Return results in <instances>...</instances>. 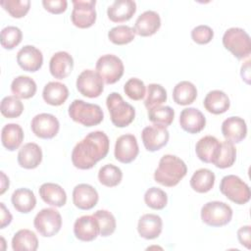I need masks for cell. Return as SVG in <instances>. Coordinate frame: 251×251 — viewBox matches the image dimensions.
<instances>
[{
    "instance_id": "9c48e42d",
    "label": "cell",
    "mask_w": 251,
    "mask_h": 251,
    "mask_svg": "<svg viewBox=\"0 0 251 251\" xmlns=\"http://www.w3.org/2000/svg\"><path fill=\"white\" fill-rule=\"evenodd\" d=\"M95 69L105 83L113 84L121 79L125 67L123 61L118 56L106 54L97 60Z\"/></svg>"
},
{
    "instance_id": "d6986e66",
    "label": "cell",
    "mask_w": 251,
    "mask_h": 251,
    "mask_svg": "<svg viewBox=\"0 0 251 251\" xmlns=\"http://www.w3.org/2000/svg\"><path fill=\"white\" fill-rule=\"evenodd\" d=\"M180 127L188 133H198L206 126V118L203 113L196 108H185L179 115Z\"/></svg>"
},
{
    "instance_id": "b9f144b4",
    "label": "cell",
    "mask_w": 251,
    "mask_h": 251,
    "mask_svg": "<svg viewBox=\"0 0 251 251\" xmlns=\"http://www.w3.org/2000/svg\"><path fill=\"white\" fill-rule=\"evenodd\" d=\"M93 216L99 223L100 235L107 237L114 233L116 229V219L114 215L107 210H97Z\"/></svg>"
},
{
    "instance_id": "52a82bcc",
    "label": "cell",
    "mask_w": 251,
    "mask_h": 251,
    "mask_svg": "<svg viewBox=\"0 0 251 251\" xmlns=\"http://www.w3.org/2000/svg\"><path fill=\"white\" fill-rule=\"evenodd\" d=\"M220 190L226 198L238 205L246 204L251 197L248 184L234 175H228L222 178Z\"/></svg>"
},
{
    "instance_id": "816d5d0a",
    "label": "cell",
    "mask_w": 251,
    "mask_h": 251,
    "mask_svg": "<svg viewBox=\"0 0 251 251\" xmlns=\"http://www.w3.org/2000/svg\"><path fill=\"white\" fill-rule=\"evenodd\" d=\"M7 188H9V178L7 177V176L1 172V190H0V194H3Z\"/></svg>"
},
{
    "instance_id": "7c38bea8",
    "label": "cell",
    "mask_w": 251,
    "mask_h": 251,
    "mask_svg": "<svg viewBox=\"0 0 251 251\" xmlns=\"http://www.w3.org/2000/svg\"><path fill=\"white\" fill-rule=\"evenodd\" d=\"M30 126L32 132L37 137L51 139L57 135L60 128V124L54 115L41 113L32 119Z\"/></svg>"
},
{
    "instance_id": "6da1fadb",
    "label": "cell",
    "mask_w": 251,
    "mask_h": 251,
    "mask_svg": "<svg viewBox=\"0 0 251 251\" xmlns=\"http://www.w3.org/2000/svg\"><path fill=\"white\" fill-rule=\"evenodd\" d=\"M109 147L110 141L105 132L101 130L89 132L74 147L73 165L79 170H89L107 156Z\"/></svg>"
},
{
    "instance_id": "cb8c5ba5",
    "label": "cell",
    "mask_w": 251,
    "mask_h": 251,
    "mask_svg": "<svg viewBox=\"0 0 251 251\" xmlns=\"http://www.w3.org/2000/svg\"><path fill=\"white\" fill-rule=\"evenodd\" d=\"M136 12V3L133 0H116L107 10L108 18L114 23H123L130 20Z\"/></svg>"
},
{
    "instance_id": "8992f818",
    "label": "cell",
    "mask_w": 251,
    "mask_h": 251,
    "mask_svg": "<svg viewBox=\"0 0 251 251\" xmlns=\"http://www.w3.org/2000/svg\"><path fill=\"white\" fill-rule=\"evenodd\" d=\"M232 219V209L222 201H211L201 208V220L210 226L218 227L227 225Z\"/></svg>"
},
{
    "instance_id": "4316f807",
    "label": "cell",
    "mask_w": 251,
    "mask_h": 251,
    "mask_svg": "<svg viewBox=\"0 0 251 251\" xmlns=\"http://www.w3.org/2000/svg\"><path fill=\"white\" fill-rule=\"evenodd\" d=\"M42 97L44 101L52 106H60L66 102L69 97L68 87L59 81H50L45 84Z\"/></svg>"
},
{
    "instance_id": "f6af8a7d",
    "label": "cell",
    "mask_w": 251,
    "mask_h": 251,
    "mask_svg": "<svg viewBox=\"0 0 251 251\" xmlns=\"http://www.w3.org/2000/svg\"><path fill=\"white\" fill-rule=\"evenodd\" d=\"M124 91L130 99L138 101L144 97L146 88L144 82L141 79L137 77H131L125 83Z\"/></svg>"
},
{
    "instance_id": "5bb4252c",
    "label": "cell",
    "mask_w": 251,
    "mask_h": 251,
    "mask_svg": "<svg viewBox=\"0 0 251 251\" xmlns=\"http://www.w3.org/2000/svg\"><path fill=\"white\" fill-rule=\"evenodd\" d=\"M139 148L136 137L133 134L127 133L121 135L116 140L115 144V158L123 164L131 163L137 157Z\"/></svg>"
},
{
    "instance_id": "c3c4849f",
    "label": "cell",
    "mask_w": 251,
    "mask_h": 251,
    "mask_svg": "<svg viewBox=\"0 0 251 251\" xmlns=\"http://www.w3.org/2000/svg\"><path fill=\"white\" fill-rule=\"evenodd\" d=\"M237 238L241 245L249 249L250 248V226H241L237 230Z\"/></svg>"
},
{
    "instance_id": "bcb514c9",
    "label": "cell",
    "mask_w": 251,
    "mask_h": 251,
    "mask_svg": "<svg viewBox=\"0 0 251 251\" xmlns=\"http://www.w3.org/2000/svg\"><path fill=\"white\" fill-rule=\"evenodd\" d=\"M213 29L206 25H197L191 30V38L197 44H207L213 39Z\"/></svg>"
},
{
    "instance_id": "e0dca14e",
    "label": "cell",
    "mask_w": 251,
    "mask_h": 251,
    "mask_svg": "<svg viewBox=\"0 0 251 251\" xmlns=\"http://www.w3.org/2000/svg\"><path fill=\"white\" fill-rule=\"evenodd\" d=\"M97 190L90 184L79 183L73 190V202L80 210H90L98 202Z\"/></svg>"
},
{
    "instance_id": "d6a6232c",
    "label": "cell",
    "mask_w": 251,
    "mask_h": 251,
    "mask_svg": "<svg viewBox=\"0 0 251 251\" xmlns=\"http://www.w3.org/2000/svg\"><path fill=\"white\" fill-rule=\"evenodd\" d=\"M197 97L196 86L187 80L176 84L173 90V99L177 105L186 106L194 102Z\"/></svg>"
},
{
    "instance_id": "3957f363",
    "label": "cell",
    "mask_w": 251,
    "mask_h": 251,
    "mask_svg": "<svg viewBox=\"0 0 251 251\" xmlns=\"http://www.w3.org/2000/svg\"><path fill=\"white\" fill-rule=\"evenodd\" d=\"M69 116L73 121L84 126H97L104 119L103 111L99 105L86 103L80 99H75L71 103Z\"/></svg>"
},
{
    "instance_id": "74e56055",
    "label": "cell",
    "mask_w": 251,
    "mask_h": 251,
    "mask_svg": "<svg viewBox=\"0 0 251 251\" xmlns=\"http://www.w3.org/2000/svg\"><path fill=\"white\" fill-rule=\"evenodd\" d=\"M167 101V91L166 89L158 83H150L147 86V95L144 100V105L147 110L154 107L162 106L163 103Z\"/></svg>"
},
{
    "instance_id": "7402d4cb",
    "label": "cell",
    "mask_w": 251,
    "mask_h": 251,
    "mask_svg": "<svg viewBox=\"0 0 251 251\" xmlns=\"http://www.w3.org/2000/svg\"><path fill=\"white\" fill-rule=\"evenodd\" d=\"M163 228V221L160 216L155 214H145L140 217L137 224L139 235L145 239L157 238Z\"/></svg>"
},
{
    "instance_id": "7a4b0ae2",
    "label": "cell",
    "mask_w": 251,
    "mask_h": 251,
    "mask_svg": "<svg viewBox=\"0 0 251 251\" xmlns=\"http://www.w3.org/2000/svg\"><path fill=\"white\" fill-rule=\"evenodd\" d=\"M186 173L187 167L180 158L167 154L160 159L159 166L154 173V179L164 186L173 187L185 176Z\"/></svg>"
},
{
    "instance_id": "f907efd6",
    "label": "cell",
    "mask_w": 251,
    "mask_h": 251,
    "mask_svg": "<svg viewBox=\"0 0 251 251\" xmlns=\"http://www.w3.org/2000/svg\"><path fill=\"white\" fill-rule=\"evenodd\" d=\"M241 76L242 79L246 81V83H249V78H250V61H247L245 65H242L241 67Z\"/></svg>"
},
{
    "instance_id": "4fadbf2b",
    "label": "cell",
    "mask_w": 251,
    "mask_h": 251,
    "mask_svg": "<svg viewBox=\"0 0 251 251\" xmlns=\"http://www.w3.org/2000/svg\"><path fill=\"white\" fill-rule=\"evenodd\" d=\"M141 138L145 149L150 152H154L160 150L168 143L170 133L167 127L153 125L143 128L141 132Z\"/></svg>"
},
{
    "instance_id": "1f68e13d",
    "label": "cell",
    "mask_w": 251,
    "mask_h": 251,
    "mask_svg": "<svg viewBox=\"0 0 251 251\" xmlns=\"http://www.w3.org/2000/svg\"><path fill=\"white\" fill-rule=\"evenodd\" d=\"M215 174L209 169H199L194 172L190 178L191 188L198 193L210 191L215 184Z\"/></svg>"
},
{
    "instance_id": "8d00e7d4",
    "label": "cell",
    "mask_w": 251,
    "mask_h": 251,
    "mask_svg": "<svg viewBox=\"0 0 251 251\" xmlns=\"http://www.w3.org/2000/svg\"><path fill=\"white\" fill-rule=\"evenodd\" d=\"M148 119L154 125L169 126L175 118V111L170 106H158L148 110Z\"/></svg>"
},
{
    "instance_id": "60d3db41",
    "label": "cell",
    "mask_w": 251,
    "mask_h": 251,
    "mask_svg": "<svg viewBox=\"0 0 251 251\" xmlns=\"http://www.w3.org/2000/svg\"><path fill=\"white\" fill-rule=\"evenodd\" d=\"M1 114L8 119H15L22 115L24 105L20 98L16 96H6L1 101Z\"/></svg>"
},
{
    "instance_id": "83f0119b",
    "label": "cell",
    "mask_w": 251,
    "mask_h": 251,
    "mask_svg": "<svg viewBox=\"0 0 251 251\" xmlns=\"http://www.w3.org/2000/svg\"><path fill=\"white\" fill-rule=\"evenodd\" d=\"M203 105L205 109L214 115L226 112L230 106L228 96L222 90H212L206 95Z\"/></svg>"
},
{
    "instance_id": "2e32d148",
    "label": "cell",
    "mask_w": 251,
    "mask_h": 251,
    "mask_svg": "<svg viewBox=\"0 0 251 251\" xmlns=\"http://www.w3.org/2000/svg\"><path fill=\"white\" fill-rule=\"evenodd\" d=\"M18 65L26 72H36L43 64L42 52L32 45H25L17 54Z\"/></svg>"
},
{
    "instance_id": "7dc6e473",
    "label": "cell",
    "mask_w": 251,
    "mask_h": 251,
    "mask_svg": "<svg viewBox=\"0 0 251 251\" xmlns=\"http://www.w3.org/2000/svg\"><path fill=\"white\" fill-rule=\"evenodd\" d=\"M42 5L49 13L58 15L67 10L68 2L66 0H43Z\"/></svg>"
},
{
    "instance_id": "277c9868",
    "label": "cell",
    "mask_w": 251,
    "mask_h": 251,
    "mask_svg": "<svg viewBox=\"0 0 251 251\" xmlns=\"http://www.w3.org/2000/svg\"><path fill=\"white\" fill-rule=\"evenodd\" d=\"M106 105L110 113L111 122L117 127H125L130 125L135 117L134 108L126 102L118 92H112L107 96Z\"/></svg>"
},
{
    "instance_id": "9a60e30c",
    "label": "cell",
    "mask_w": 251,
    "mask_h": 251,
    "mask_svg": "<svg viewBox=\"0 0 251 251\" xmlns=\"http://www.w3.org/2000/svg\"><path fill=\"white\" fill-rule=\"evenodd\" d=\"M74 233L80 241H93L100 234L99 223L93 215L81 216L74 224Z\"/></svg>"
},
{
    "instance_id": "ffe728a7",
    "label": "cell",
    "mask_w": 251,
    "mask_h": 251,
    "mask_svg": "<svg viewBox=\"0 0 251 251\" xmlns=\"http://www.w3.org/2000/svg\"><path fill=\"white\" fill-rule=\"evenodd\" d=\"M161 26V18L155 11H145L135 21L133 30L139 36H151Z\"/></svg>"
},
{
    "instance_id": "8fae6325",
    "label": "cell",
    "mask_w": 251,
    "mask_h": 251,
    "mask_svg": "<svg viewBox=\"0 0 251 251\" xmlns=\"http://www.w3.org/2000/svg\"><path fill=\"white\" fill-rule=\"evenodd\" d=\"M76 89L85 97L96 98L104 90V81L97 72L84 70L76 78Z\"/></svg>"
},
{
    "instance_id": "484cf974",
    "label": "cell",
    "mask_w": 251,
    "mask_h": 251,
    "mask_svg": "<svg viewBox=\"0 0 251 251\" xmlns=\"http://www.w3.org/2000/svg\"><path fill=\"white\" fill-rule=\"evenodd\" d=\"M39 195L41 199L55 207H63L67 202V194L63 187L57 183L46 182L39 187Z\"/></svg>"
},
{
    "instance_id": "836d02e7",
    "label": "cell",
    "mask_w": 251,
    "mask_h": 251,
    "mask_svg": "<svg viewBox=\"0 0 251 251\" xmlns=\"http://www.w3.org/2000/svg\"><path fill=\"white\" fill-rule=\"evenodd\" d=\"M35 81L26 75H19L11 83V91L14 96L20 99H28L36 93Z\"/></svg>"
},
{
    "instance_id": "ee69618b",
    "label": "cell",
    "mask_w": 251,
    "mask_h": 251,
    "mask_svg": "<svg viewBox=\"0 0 251 251\" xmlns=\"http://www.w3.org/2000/svg\"><path fill=\"white\" fill-rule=\"evenodd\" d=\"M23 38L22 30L14 25H8L1 30V45L5 49H14Z\"/></svg>"
},
{
    "instance_id": "4dcf8cb0",
    "label": "cell",
    "mask_w": 251,
    "mask_h": 251,
    "mask_svg": "<svg viewBox=\"0 0 251 251\" xmlns=\"http://www.w3.org/2000/svg\"><path fill=\"white\" fill-rule=\"evenodd\" d=\"M37 247L38 239L32 230L20 229L12 238V248L15 251H35Z\"/></svg>"
},
{
    "instance_id": "d4e9b609",
    "label": "cell",
    "mask_w": 251,
    "mask_h": 251,
    "mask_svg": "<svg viewBox=\"0 0 251 251\" xmlns=\"http://www.w3.org/2000/svg\"><path fill=\"white\" fill-rule=\"evenodd\" d=\"M42 161V150L34 142L25 143L19 150L18 163L24 169H35Z\"/></svg>"
},
{
    "instance_id": "ab89813d",
    "label": "cell",
    "mask_w": 251,
    "mask_h": 251,
    "mask_svg": "<svg viewBox=\"0 0 251 251\" xmlns=\"http://www.w3.org/2000/svg\"><path fill=\"white\" fill-rule=\"evenodd\" d=\"M145 204L154 210H162L167 206L168 196L167 193L159 187H150L144 194Z\"/></svg>"
},
{
    "instance_id": "603a6c76",
    "label": "cell",
    "mask_w": 251,
    "mask_h": 251,
    "mask_svg": "<svg viewBox=\"0 0 251 251\" xmlns=\"http://www.w3.org/2000/svg\"><path fill=\"white\" fill-rule=\"evenodd\" d=\"M221 148V142L212 135H206L198 140L195 152L199 160L204 163H214Z\"/></svg>"
},
{
    "instance_id": "681fc988",
    "label": "cell",
    "mask_w": 251,
    "mask_h": 251,
    "mask_svg": "<svg viewBox=\"0 0 251 251\" xmlns=\"http://www.w3.org/2000/svg\"><path fill=\"white\" fill-rule=\"evenodd\" d=\"M0 207H1V224H0V227L1 228H4L5 226H9L13 220V217H12V214L10 213V211L5 207L4 203L1 202L0 203Z\"/></svg>"
},
{
    "instance_id": "7bdbcfd3",
    "label": "cell",
    "mask_w": 251,
    "mask_h": 251,
    "mask_svg": "<svg viewBox=\"0 0 251 251\" xmlns=\"http://www.w3.org/2000/svg\"><path fill=\"white\" fill-rule=\"evenodd\" d=\"M0 5L13 18L25 17L30 8L29 0H1Z\"/></svg>"
},
{
    "instance_id": "f546056e",
    "label": "cell",
    "mask_w": 251,
    "mask_h": 251,
    "mask_svg": "<svg viewBox=\"0 0 251 251\" xmlns=\"http://www.w3.org/2000/svg\"><path fill=\"white\" fill-rule=\"evenodd\" d=\"M24 140V130L18 124H7L1 130V141L9 151L18 149Z\"/></svg>"
},
{
    "instance_id": "f1b7e54d",
    "label": "cell",
    "mask_w": 251,
    "mask_h": 251,
    "mask_svg": "<svg viewBox=\"0 0 251 251\" xmlns=\"http://www.w3.org/2000/svg\"><path fill=\"white\" fill-rule=\"evenodd\" d=\"M14 208L23 214L29 213L35 208L36 197L34 193L28 188H18L16 189L11 197Z\"/></svg>"
},
{
    "instance_id": "44dd1931",
    "label": "cell",
    "mask_w": 251,
    "mask_h": 251,
    "mask_svg": "<svg viewBox=\"0 0 251 251\" xmlns=\"http://www.w3.org/2000/svg\"><path fill=\"white\" fill-rule=\"evenodd\" d=\"M74 69V59L66 51L55 53L49 62L50 74L58 79H63L69 76Z\"/></svg>"
},
{
    "instance_id": "30bf717a",
    "label": "cell",
    "mask_w": 251,
    "mask_h": 251,
    "mask_svg": "<svg viewBox=\"0 0 251 251\" xmlns=\"http://www.w3.org/2000/svg\"><path fill=\"white\" fill-rule=\"evenodd\" d=\"M95 4V0H74V9L71 14L74 25L79 28L92 26L96 21Z\"/></svg>"
},
{
    "instance_id": "5b68a950",
    "label": "cell",
    "mask_w": 251,
    "mask_h": 251,
    "mask_svg": "<svg viewBox=\"0 0 251 251\" xmlns=\"http://www.w3.org/2000/svg\"><path fill=\"white\" fill-rule=\"evenodd\" d=\"M225 48L237 59L249 57L251 53V40L249 34L240 27H230L223 35Z\"/></svg>"
},
{
    "instance_id": "e575fe53",
    "label": "cell",
    "mask_w": 251,
    "mask_h": 251,
    "mask_svg": "<svg viewBox=\"0 0 251 251\" xmlns=\"http://www.w3.org/2000/svg\"><path fill=\"white\" fill-rule=\"evenodd\" d=\"M122 170L113 164L103 166L98 172V179L100 183L107 187L117 186L122 181Z\"/></svg>"
},
{
    "instance_id": "ba28073f",
    "label": "cell",
    "mask_w": 251,
    "mask_h": 251,
    "mask_svg": "<svg viewBox=\"0 0 251 251\" xmlns=\"http://www.w3.org/2000/svg\"><path fill=\"white\" fill-rule=\"evenodd\" d=\"M33 225L41 236L52 237L62 227V217L56 209L44 208L36 214Z\"/></svg>"
},
{
    "instance_id": "d590c367",
    "label": "cell",
    "mask_w": 251,
    "mask_h": 251,
    "mask_svg": "<svg viewBox=\"0 0 251 251\" xmlns=\"http://www.w3.org/2000/svg\"><path fill=\"white\" fill-rule=\"evenodd\" d=\"M236 159V148L233 143L229 141H224L221 143L219 154L214 161V165L220 169H226L231 167Z\"/></svg>"
},
{
    "instance_id": "ac0fdd59",
    "label": "cell",
    "mask_w": 251,
    "mask_h": 251,
    "mask_svg": "<svg viewBox=\"0 0 251 251\" xmlns=\"http://www.w3.org/2000/svg\"><path fill=\"white\" fill-rule=\"evenodd\" d=\"M222 133L226 141L239 143L247 135L246 123L240 117H229L222 124Z\"/></svg>"
},
{
    "instance_id": "f35d334b",
    "label": "cell",
    "mask_w": 251,
    "mask_h": 251,
    "mask_svg": "<svg viewBox=\"0 0 251 251\" xmlns=\"http://www.w3.org/2000/svg\"><path fill=\"white\" fill-rule=\"evenodd\" d=\"M135 32L132 27L125 25L114 26L108 32V38L117 45H125L134 39Z\"/></svg>"
}]
</instances>
